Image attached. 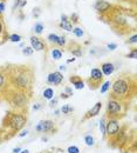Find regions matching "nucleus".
I'll use <instances>...</instances> for the list:
<instances>
[{"label": "nucleus", "mask_w": 137, "mask_h": 153, "mask_svg": "<svg viewBox=\"0 0 137 153\" xmlns=\"http://www.w3.org/2000/svg\"><path fill=\"white\" fill-rule=\"evenodd\" d=\"M130 86H129V83L125 80V79H117L114 84H113V94L114 97H123L128 93Z\"/></svg>", "instance_id": "1"}, {"label": "nucleus", "mask_w": 137, "mask_h": 153, "mask_svg": "<svg viewBox=\"0 0 137 153\" xmlns=\"http://www.w3.org/2000/svg\"><path fill=\"white\" fill-rule=\"evenodd\" d=\"M120 123L116 118H110L108 121H106V137L109 138H115L117 137L120 132Z\"/></svg>", "instance_id": "2"}, {"label": "nucleus", "mask_w": 137, "mask_h": 153, "mask_svg": "<svg viewBox=\"0 0 137 153\" xmlns=\"http://www.w3.org/2000/svg\"><path fill=\"white\" fill-rule=\"evenodd\" d=\"M26 120H27V118H26L25 115H22V114H20V113H14V114H12L8 125H10L13 130L18 131V130H20V128H22V127L25 126Z\"/></svg>", "instance_id": "3"}, {"label": "nucleus", "mask_w": 137, "mask_h": 153, "mask_svg": "<svg viewBox=\"0 0 137 153\" xmlns=\"http://www.w3.org/2000/svg\"><path fill=\"white\" fill-rule=\"evenodd\" d=\"M107 113L109 115H111L113 118H116L117 115H120L122 113V104L115 99L109 100L108 105H107Z\"/></svg>", "instance_id": "4"}, {"label": "nucleus", "mask_w": 137, "mask_h": 153, "mask_svg": "<svg viewBox=\"0 0 137 153\" xmlns=\"http://www.w3.org/2000/svg\"><path fill=\"white\" fill-rule=\"evenodd\" d=\"M35 131L39 133H48L55 131V124L54 121L47 119V120H40L38 125L35 126Z\"/></svg>", "instance_id": "5"}, {"label": "nucleus", "mask_w": 137, "mask_h": 153, "mask_svg": "<svg viewBox=\"0 0 137 153\" xmlns=\"http://www.w3.org/2000/svg\"><path fill=\"white\" fill-rule=\"evenodd\" d=\"M63 81V74L60 71L49 73L47 76V83L49 85H54V86H59L61 83Z\"/></svg>", "instance_id": "6"}, {"label": "nucleus", "mask_w": 137, "mask_h": 153, "mask_svg": "<svg viewBox=\"0 0 137 153\" xmlns=\"http://www.w3.org/2000/svg\"><path fill=\"white\" fill-rule=\"evenodd\" d=\"M17 85H18V87H20V89H26V87H28V85H29V76H28V74H27L26 72H22V73H20V74L18 75V78H17Z\"/></svg>", "instance_id": "7"}, {"label": "nucleus", "mask_w": 137, "mask_h": 153, "mask_svg": "<svg viewBox=\"0 0 137 153\" xmlns=\"http://www.w3.org/2000/svg\"><path fill=\"white\" fill-rule=\"evenodd\" d=\"M101 108H102V103L101 101H99V103H96L87 113H86V115H85V118H83V120H87V119H89V118H92V117H95V115H97L99 113H100V111H101Z\"/></svg>", "instance_id": "8"}, {"label": "nucleus", "mask_w": 137, "mask_h": 153, "mask_svg": "<svg viewBox=\"0 0 137 153\" xmlns=\"http://www.w3.org/2000/svg\"><path fill=\"white\" fill-rule=\"evenodd\" d=\"M31 47L33 48V51H42L45 50V44L38 38V37H31Z\"/></svg>", "instance_id": "9"}, {"label": "nucleus", "mask_w": 137, "mask_h": 153, "mask_svg": "<svg viewBox=\"0 0 137 153\" xmlns=\"http://www.w3.org/2000/svg\"><path fill=\"white\" fill-rule=\"evenodd\" d=\"M90 79H92L93 81H95V83L102 81V79H103V74H102V72H101L100 68L95 67V68H93V69L90 71Z\"/></svg>", "instance_id": "10"}, {"label": "nucleus", "mask_w": 137, "mask_h": 153, "mask_svg": "<svg viewBox=\"0 0 137 153\" xmlns=\"http://www.w3.org/2000/svg\"><path fill=\"white\" fill-rule=\"evenodd\" d=\"M114 71H115V66L111 62H103L101 65V72L104 75H110L114 73Z\"/></svg>", "instance_id": "11"}, {"label": "nucleus", "mask_w": 137, "mask_h": 153, "mask_svg": "<svg viewBox=\"0 0 137 153\" xmlns=\"http://www.w3.org/2000/svg\"><path fill=\"white\" fill-rule=\"evenodd\" d=\"M13 104L18 107H21V106H25L27 104V98L24 93L21 94H15L14 98H13Z\"/></svg>", "instance_id": "12"}, {"label": "nucleus", "mask_w": 137, "mask_h": 153, "mask_svg": "<svg viewBox=\"0 0 137 153\" xmlns=\"http://www.w3.org/2000/svg\"><path fill=\"white\" fill-rule=\"evenodd\" d=\"M95 8L99 12H106L110 8V4L104 1V0H99V1H96V4H95Z\"/></svg>", "instance_id": "13"}, {"label": "nucleus", "mask_w": 137, "mask_h": 153, "mask_svg": "<svg viewBox=\"0 0 137 153\" xmlns=\"http://www.w3.org/2000/svg\"><path fill=\"white\" fill-rule=\"evenodd\" d=\"M71 83L74 85V87H75L76 90H82V89L85 87L83 80L80 79V78H76V75H75V76H72V78H71Z\"/></svg>", "instance_id": "14"}, {"label": "nucleus", "mask_w": 137, "mask_h": 153, "mask_svg": "<svg viewBox=\"0 0 137 153\" xmlns=\"http://www.w3.org/2000/svg\"><path fill=\"white\" fill-rule=\"evenodd\" d=\"M42 97H43L45 99H47V100L53 99V98H54V90L50 89V87L45 89V91H43V93H42Z\"/></svg>", "instance_id": "15"}, {"label": "nucleus", "mask_w": 137, "mask_h": 153, "mask_svg": "<svg viewBox=\"0 0 137 153\" xmlns=\"http://www.w3.org/2000/svg\"><path fill=\"white\" fill-rule=\"evenodd\" d=\"M50 54H52V58L54 60H60L62 58V52L60 50H57V48H53L52 52H50Z\"/></svg>", "instance_id": "16"}, {"label": "nucleus", "mask_w": 137, "mask_h": 153, "mask_svg": "<svg viewBox=\"0 0 137 153\" xmlns=\"http://www.w3.org/2000/svg\"><path fill=\"white\" fill-rule=\"evenodd\" d=\"M60 27L63 28V30H66V31H68V32L73 31V26H72V24H71L69 21H68V20H66V21H61V23H60Z\"/></svg>", "instance_id": "17"}, {"label": "nucleus", "mask_w": 137, "mask_h": 153, "mask_svg": "<svg viewBox=\"0 0 137 153\" xmlns=\"http://www.w3.org/2000/svg\"><path fill=\"white\" fill-rule=\"evenodd\" d=\"M63 114H69V113H72L73 111H74V107L73 106H71L69 104H66V105H63L62 107H61V110H60Z\"/></svg>", "instance_id": "18"}, {"label": "nucleus", "mask_w": 137, "mask_h": 153, "mask_svg": "<svg viewBox=\"0 0 137 153\" xmlns=\"http://www.w3.org/2000/svg\"><path fill=\"white\" fill-rule=\"evenodd\" d=\"M85 142H86V145H87V146H90V147L95 145V140H94V138H93L90 134L85 135Z\"/></svg>", "instance_id": "19"}, {"label": "nucleus", "mask_w": 137, "mask_h": 153, "mask_svg": "<svg viewBox=\"0 0 137 153\" xmlns=\"http://www.w3.org/2000/svg\"><path fill=\"white\" fill-rule=\"evenodd\" d=\"M33 31H34L36 34L42 33V31H43V25H42L41 23H36V24L34 25V27H33Z\"/></svg>", "instance_id": "20"}, {"label": "nucleus", "mask_w": 137, "mask_h": 153, "mask_svg": "<svg viewBox=\"0 0 137 153\" xmlns=\"http://www.w3.org/2000/svg\"><path fill=\"white\" fill-rule=\"evenodd\" d=\"M110 86H111V83H110L109 80L104 81V83H103V85L101 86V90H100V91H101V93H106V92L110 89Z\"/></svg>", "instance_id": "21"}, {"label": "nucleus", "mask_w": 137, "mask_h": 153, "mask_svg": "<svg viewBox=\"0 0 137 153\" xmlns=\"http://www.w3.org/2000/svg\"><path fill=\"white\" fill-rule=\"evenodd\" d=\"M50 42H53V44H56L57 45V40H59V35L57 34H55V33H50L49 35H48V38H47Z\"/></svg>", "instance_id": "22"}, {"label": "nucleus", "mask_w": 137, "mask_h": 153, "mask_svg": "<svg viewBox=\"0 0 137 153\" xmlns=\"http://www.w3.org/2000/svg\"><path fill=\"white\" fill-rule=\"evenodd\" d=\"M73 33H74V35L75 37H78V38H81V37H83V30L82 28H80V27H76V28H73Z\"/></svg>", "instance_id": "23"}, {"label": "nucleus", "mask_w": 137, "mask_h": 153, "mask_svg": "<svg viewBox=\"0 0 137 153\" xmlns=\"http://www.w3.org/2000/svg\"><path fill=\"white\" fill-rule=\"evenodd\" d=\"M100 130H101V133L103 134V137L106 138V119L104 118H102L100 121Z\"/></svg>", "instance_id": "24"}, {"label": "nucleus", "mask_w": 137, "mask_h": 153, "mask_svg": "<svg viewBox=\"0 0 137 153\" xmlns=\"http://www.w3.org/2000/svg\"><path fill=\"white\" fill-rule=\"evenodd\" d=\"M21 35H19V34H11L10 35V40L12 41V42H20L21 41Z\"/></svg>", "instance_id": "25"}, {"label": "nucleus", "mask_w": 137, "mask_h": 153, "mask_svg": "<svg viewBox=\"0 0 137 153\" xmlns=\"http://www.w3.org/2000/svg\"><path fill=\"white\" fill-rule=\"evenodd\" d=\"M67 152L68 153H80V148L78 147V146H68V148H67Z\"/></svg>", "instance_id": "26"}, {"label": "nucleus", "mask_w": 137, "mask_h": 153, "mask_svg": "<svg viewBox=\"0 0 137 153\" xmlns=\"http://www.w3.org/2000/svg\"><path fill=\"white\" fill-rule=\"evenodd\" d=\"M33 48L32 47H24L22 48V53L25 54V55H32L33 54Z\"/></svg>", "instance_id": "27"}, {"label": "nucleus", "mask_w": 137, "mask_h": 153, "mask_svg": "<svg viewBox=\"0 0 137 153\" xmlns=\"http://www.w3.org/2000/svg\"><path fill=\"white\" fill-rule=\"evenodd\" d=\"M115 21H116L117 24H120V25H124V24H127L125 19H124L123 17H121V16H117V17H115Z\"/></svg>", "instance_id": "28"}, {"label": "nucleus", "mask_w": 137, "mask_h": 153, "mask_svg": "<svg viewBox=\"0 0 137 153\" xmlns=\"http://www.w3.org/2000/svg\"><path fill=\"white\" fill-rule=\"evenodd\" d=\"M26 4H27L26 0H17V3H15V7H24Z\"/></svg>", "instance_id": "29"}, {"label": "nucleus", "mask_w": 137, "mask_h": 153, "mask_svg": "<svg viewBox=\"0 0 137 153\" xmlns=\"http://www.w3.org/2000/svg\"><path fill=\"white\" fill-rule=\"evenodd\" d=\"M64 44H66V38H64V37H59L57 45H59V46H64Z\"/></svg>", "instance_id": "30"}, {"label": "nucleus", "mask_w": 137, "mask_h": 153, "mask_svg": "<svg viewBox=\"0 0 137 153\" xmlns=\"http://www.w3.org/2000/svg\"><path fill=\"white\" fill-rule=\"evenodd\" d=\"M127 57H128V58H131V59H136V58H137V51H136V48H135L132 52H130Z\"/></svg>", "instance_id": "31"}, {"label": "nucleus", "mask_w": 137, "mask_h": 153, "mask_svg": "<svg viewBox=\"0 0 137 153\" xmlns=\"http://www.w3.org/2000/svg\"><path fill=\"white\" fill-rule=\"evenodd\" d=\"M107 48H108L109 51H115V50L117 48V45H116V44H108V45H107Z\"/></svg>", "instance_id": "32"}, {"label": "nucleus", "mask_w": 137, "mask_h": 153, "mask_svg": "<svg viewBox=\"0 0 137 153\" xmlns=\"http://www.w3.org/2000/svg\"><path fill=\"white\" fill-rule=\"evenodd\" d=\"M72 53H73V55H76V57H81L82 55V52H81L80 48L79 50H72Z\"/></svg>", "instance_id": "33"}, {"label": "nucleus", "mask_w": 137, "mask_h": 153, "mask_svg": "<svg viewBox=\"0 0 137 153\" xmlns=\"http://www.w3.org/2000/svg\"><path fill=\"white\" fill-rule=\"evenodd\" d=\"M128 42H129V44H136V42H137V35H136V34H134V35L129 39V41H128Z\"/></svg>", "instance_id": "34"}, {"label": "nucleus", "mask_w": 137, "mask_h": 153, "mask_svg": "<svg viewBox=\"0 0 137 153\" xmlns=\"http://www.w3.org/2000/svg\"><path fill=\"white\" fill-rule=\"evenodd\" d=\"M57 101H59V99H57V98H55V99H50L49 106H50V107H54V106H56V105H57Z\"/></svg>", "instance_id": "35"}, {"label": "nucleus", "mask_w": 137, "mask_h": 153, "mask_svg": "<svg viewBox=\"0 0 137 153\" xmlns=\"http://www.w3.org/2000/svg\"><path fill=\"white\" fill-rule=\"evenodd\" d=\"M64 91H66V94H67L68 97L73 96V91H72V89H71V87H66V89H64Z\"/></svg>", "instance_id": "36"}, {"label": "nucleus", "mask_w": 137, "mask_h": 153, "mask_svg": "<svg viewBox=\"0 0 137 153\" xmlns=\"http://www.w3.org/2000/svg\"><path fill=\"white\" fill-rule=\"evenodd\" d=\"M27 134H28V130H24V131H21V132L19 133V137L22 138V137H26Z\"/></svg>", "instance_id": "37"}, {"label": "nucleus", "mask_w": 137, "mask_h": 153, "mask_svg": "<svg viewBox=\"0 0 137 153\" xmlns=\"http://www.w3.org/2000/svg\"><path fill=\"white\" fill-rule=\"evenodd\" d=\"M4 83H5V76H4L1 73H0V87L4 85Z\"/></svg>", "instance_id": "38"}, {"label": "nucleus", "mask_w": 137, "mask_h": 153, "mask_svg": "<svg viewBox=\"0 0 137 153\" xmlns=\"http://www.w3.org/2000/svg\"><path fill=\"white\" fill-rule=\"evenodd\" d=\"M4 11H5V4H4V1H1L0 3V14H1Z\"/></svg>", "instance_id": "39"}, {"label": "nucleus", "mask_w": 137, "mask_h": 153, "mask_svg": "<svg viewBox=\"0 0 137 153\" xmlns=\"http://www.w3.org/2000/svg\"><path fill=\"white\" fill-rule=\"evenodd\" d=\"M40 108H41V104H40V103H38V104H35V105L33 106V110H34V111H39Z\"/></svg>", "instance_id": "40"}, {"label": "nucleus", "mask_w": 137, "mask_h": 153, "mask_svg": "<svg viewBox=\"0 0 137 153\" xmlns=\"http://www.w3.org/2000/svg\"><path fill=\"white\" fill-rule=\"evenodd\" d=\"M20 151H21V147H15V148H13L12 153H20Z\"/></svg>", "instance_id": "41"}, {"label": "nucleus", "mask_w": 137, "mask_h": 153, "mask_svg": "<svg viewBox=\"0 0 137 153\" xmlns=\"http://www.w3.org/2000/svg\"><path fill=\"white\" fill-rule=\"evenodd\" d=\"M75 60H76V58H72V59H68L67 62H68V64H71V62H74Z\"/></svg>", "instance_id": "42"}, {"label": "nucleus", "mask_w": 137, "mask_h": 153, "mask_svg": "<svg viewBox=\"0 0 137 153\" xmlns=\"http://www.w3.org/2000/svg\"><path fill=\"white\" fill-rule=\"evenodd\" d=\"M61 98H62V99H67V98H69V97H68L66 93H61Z\"/></svg>", "instance_id": "43"}, {"label": "nucleus", "mask_w": 137, "mask_h": 153, "mask_svg": "<svg viewBox=\"0 0 137 153\" xmlns=\"http://www.w3.org/2000/svg\"><path fill=\"white\" fill-rule=\"evenodd\" d=\"M59 69H60V71H66V66L61 65V66H59Z\"/></svg>", "instance_id": "44"}, {"label": "nucleus", "mask_w": 137, "mask_h": 153, "mask_svg": "<svg viewBox=\"0 0 137 153\" xmlns=\"http://www.w3.org/2000/svg\"><path fill=\"white\" fill-rule=\"evenodd\" d=\"M3 30H4V27H3V24H1V23H0V34H1V33H3Z\"/></svg>", "instance_id": "45"}, {"label": "nucleus", "mask_w": 137, "mask_h": 153, "mask_svg": "<svg viewBox=\"0 0 137 153\" xmlns=\"http://www.w3.org/2000/svg\"><path fill=\"white\" fill-rule=\"evenodd\" d=\"M20 153H29V151L28 149H21Z\"/></svg>", "instance_id": "46"}, {"label": "nucleus", "mask_w": 137, "mask_h": 153, "mask_svg": "<svg viewBox=\"0 0 137 153\" xmlns=\"http://www.w3.org/2000/svg\"><path fill=\"white\" fill-rule=\"evenodd\" d=\"M60 112H61L60 110H56V111H55V114H56V115H59V114H60Z\"/></svg>", "instance_id": "47"}, {"label": "nucleus", "mask_w": 137, "mask_h": 153, "mask_svg": "<svg viewBox=\"0 0 137 153\" xmlns=\"http://www.w3.org/2000/svg\"><path fill=\"white\" fill-rule=\"evenodd\" d=\"M123 153H129V151H127V152H123Z\"/></svg>", "instance_id": "48"}]
</instances>
